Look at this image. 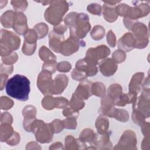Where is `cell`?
Segmentation results:
<instances>
[{
    "mask_svg": "<svg viewBox=\"0 0 150 150\" xmlns=\"http://www.w3.org/2000/svg\"><path fill=\"white\" fill-rule=\"evenodd\" d=\"M5 90L10 97L21 101H25L29 99L30 91V81L23 75L15 74L7 81Z\"/></svg>",
    "mask_w": 150,
    "mask_h": 150,
    "instance_id": "6da1fadb",
    "label": "cell"
},
{
    "mask_svg": "<svg viewBox=\"0 0 150 150\" xmlns=\"http://www.w3.org/2000/svg\"><path fill=\"white\" fill-rule=\"evenodd\" d=\"M20 39L12 32L4 29L1 30V52L2 57L8 56L13 50L18 49Z\"/></svg>",
    "mask_w": 150,
    "mask_h": 150,
    "instance_id": "7a4b0ae2",
    "label": "cell"
},
{
    "mask_svg": "<svg viewBox=\"0 0 150 150\" xmlns=\"http://www.w3.org/2000/svg\"><path fill=\"white\" fill-rule=\"evenodd\" d=\"M110 49L105 46H98L95 49L90 48L87 50L86 59L96 64L98 60L105 57L110 54Z\"/></svg>",
    "mask_w": 150,
    "mask_h": 150,
    "instance_id": "3957f363",
    "label": "cell"
},
{
    "mask_svg": "<svg viewBox=\"0 0 150 150\" xmlns=\"http://www.w3.org/2000/svg\"><path fill=\"white\" fill-rule=\"evenodd\" d=\"M117 69V65L114 63V62L111 59H106L102 62L100 65V69L101 72L106 76L107 70L109 69L110 75H112L116 71Z\"/></svg>",
    "mask_w": 150,
    "mask_h": 150,
    "instance_id": "277c9868",
    "label": "cell"
},
{
    "mask_svg": "<svg viewBox=\"0 0 150 150\" xmlns=\"http://www.w3.org/2000/svg\"><path fill=\"white\" fill-rule=\"evenodd\" d=\"M90 82H88V84H86L85 82H82L79 84L75 93L76 94L77 96L80 97L81 99H87L88 97H90L92 93L91 92V88H90Z\"/></svg>",
    "mask_w": 150,
    "mask_h": 150,
    "instance_id": "5b68a950",
    "label": "cell"
},
{
    "mask_svg": "<svg viewBox=\"0 0 150 150\" xmlns=\"http://www.w3.org/2000/svg\"><path fill=\"white\" fill-rule=\"evenodd\" d=\"M15 13L12 11H8L2 14L1 17V21L3 26L11 28L12 26L15 19Z\"/></svg>",
    "mask_w": 150,
    "mask_h": 150,
    "instance_id": "8992f818",
    "label": "cell"
},
{
    "mask_svg": "<svg viewBox=\"0 0 150 150\" xmlns=\"http://www.w3.org/2000/svg\"><path fill=\"white\" fill-rule=\"evenodd\" d=\"M13 130L9 123H1V139L2 142L6 141V138H8L7 134L11 136Z\"/></svg>",
    "mask_w": 150,
    "mask_h": 150,
    "instance_id": "52a82bcc",
    "label": "cell"
},
{
    "mask_svg": "<svg viewBox=\"0 0 150 150\" xmlns=\"http://www.w3.org/2000/svg\"><path fill=\"white\" fill-rule=\"evenodd\" d=\"M1 101L4 102L5 103L4 104H1V107L2 110H8L10 109L12 106L13 105V101L9 99L8 97H4L2 96L1 97Z\"/></svg>",
    "mask_w": 150,
    "mask_h": 150,
    "instance_id": "ba28073f",
    "label": "cell"
},
{
    "mask_svg": "<svg viewBox=\"0 0 150 150\" xmlns=\"http://www.w3.org/2000/svg\"><path fill=\"white\" fill-rule=\"evenodd\" d=\"M3 62L5 64H12L15 63L17 60V54L16 53H13L11 56H8L6 57H2Z\"/></svg>",
    "mask_w": 150,
    "mask_h": 150,
    "instance_id": "9c48e42d",
    "label": "cell"
}]
</instances>
